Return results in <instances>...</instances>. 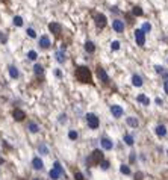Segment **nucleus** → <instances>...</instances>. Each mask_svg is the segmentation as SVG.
Listing matches in <instances>:
<instances>
[{
	"label": "nucleus",
	"instance_id": "obj_22",
	"mask_svg": "<svg viewBox=\"0 0 168 180\" xmlns=\"http://www.w3.org/2000/svg\"><path fill=\"white\" fill-rule=\"evenodd\" d=\"M33 73L37 74V76H42V73H44V68H42V65H40V64H35V65H33Z\"/></svg>",
	"mask_w": 168,
	"mask_h": 180
},
{
	"label": "nucleus",
	"instance_id": "obj_38",
	"mask_svg": "<svg viewBox=\"0 0 168 180\" xmlns=\"http://www.w3.org/2000/svg\"><path fill=\"white\" fill-rule=\"evenodd\" d=\"M155 70L157 71V73H162V71H164V67H161V65H156V67H155Z\"/></svg>",
	"mask_w": 168,
	"mask_h": 180
},
{
	"label": "nucleus",
	"instance_id": "obj_27",
	"mask_svg": "<svg viewBox=\"0 0 168 180\" xmlns=\"http://www.w3.org/2000/svg\"><path fill=\"white\" fill-rule=\"evenodd\" d=\"M77 136H79V135H77V132H76V130H70V132H68V138L71 139V141H76V139H77Z\"/></svg>",
	"mask_w": 168,
	"mask_h": 180
},
{
	"label": "nucleus",
	"instance_id": "obj_20",
	"mask_svg": "<svg viewBox=\"0 0 168 180\" xmlns=\"http://www.w3.org/2000/svg\"><path fill=\"white\" fill-rule=\"evenodd\" d=\"M156 135H157V136H165V135H167V129H165V126H157V127H156Z\"/></svg>",
	"mask_w": 168,
	"mask_h": 180
},
{
	"label": "nucleus",
	"instance_id": "obj_14",
	"mask_svg": "<svg viewBox=\"0 0 168 180\" xmlns=\"http://www.w3.org/2000/svg\"><path fill=\"white\" fill-rule=\"evenodd\" d=\"M132 83H133V86H143V77L138 76V74H133L132 76Z\"/></svg>",
	"mask_w": 168,
	"mask_h": 180
},
{
	"label": "nucleus",
	"instance_id": "obj_33",
	"mask_svg": "<svg viewBox=\"0 0 168 180\" xmlns=\"http://www.w3.org/2000/svg\"><path fill=\"white\" fill-rule=\"evenodd\" d=\"M99 165L102 167V169H108V168H109V162H108V160H104V159H103V160L100 162V164H99Z\"/></svg>",
	"mask_w": 168,
	"mask_h": 180
},
{
	"label": "nucleus",
	"instance_id": "obj_12",
	"mask_svg": "<svg viewBox=\"0 0 168 180\" xmlns=\"http://www.w3.org/2000/svg\"><path fill=\"white\" fill-rule=\"evenodd\" d=\"M100 142H102V147L104 150H112V147H114V142L111 139H108V138H103Z\"/></svg>",
	"mask_w": 168,
	"mask_h": 180
},
{
	"label": "nucleus",
	"instance_id": "obj_34",
	"mask_svg": "<svg viewBox=\"0 0 168 180\" xmlns=\"http://www.w3.org/2000/svg\"><path fill=\"white\" fill-rule=\"evenodd\" d=\"M26 32H28V35H29L30 38H35V37H37V32H35V30H33L32 28H29V29L26 30Z\"/></svg>",
	"mask_w": 168,
	"mask_h": 180
},
{
	"label": "nucleus",
	"instance_id": "obj_21",
	"mask_svg": "<svg viewBox=\"0 0 168 180\" xmlns=\"http://www.w3.org/2000/svg\"><path fill=\"white\" fill-rule=\"evenodd\" d=\"M136 100H138L139 103H144L145 106H148V104H150V98H147L144 94H139V95L136 97Z\"/></svg>",
	"mask_w": 168,
	"mask_h": 180
},
{
	"label": "nucleus",
	"instance_id": "obj_28",
	"mask_svg": "<svg viewBox=\"0 0 168 180\" xmlns=\"http://www.w3.org/2000/svg\"><path fill=\"white\" fill-rule=\"evenodd\" d=\"M14 24L18 26V28H20V26H23V18H21V17H18V15L14 17Z\"/></svg>",
	"mask_w": 168,
	"mask_h": 180
},
{
	"label": "nucleus",
	"instance_id": "obj_18",
	"mask_svg": "<svg viewBox=\"0 0 168 180\" xmlns=\"http://www.w3.org/2000/svg\"><path fill=\"white\" fill-rule=\"evenodd\" d=\"M85 50H86L88 53H94V52H95V46H94V42L86 41V42H85Z\"/></svg>",
	"mask_w": 168,
	"mask_h": 180
},
{
	"label": "nucleus",
	"instance_id": "obj_30",
	"mask_svg": "<svg viewBox=\"0 0 168 180\" xmlns=\"http://www.w3.org/2000/svg\"><path fill=\"white\" fill-rule=\"evenodd\" d=\"M132 14H133V15H143V9H141L139 6H133V9H132Z\"/></svg>",
	"mask_w": 168,
	"mask_h": 180
},
{
	"label": "nucleus",
	"instance_id": "obj_29",
	"mask_svg": "<svg viewBox=\"0 0 168 180\" xmlns=\"http://www.w3.org/2000/svg\"><path fill=\"white\" fill-rule=\"evenodd\" d=\"M120 171H121L123 174H127V176L130 174V168H129L127 165H121V167H120Z\"/></svg>",
	"mask_w": 168,
	"mask_h": 180
},
{
	"label": "nucleus",
	"instance_id": "obj_16",
	"mask_svg": "<svg viewBox=\"0 0 168 180\" xmlns=\"http://www.w3.org/2000/svg\"><path fill=\"white\" fill-rule=\"evenodd\" d=\"M28 129H29V132H32V133H37V132L40 130V126H38L37 123L30 121V123L28 124Z\"/></svg>",
	"mask_w": 168,
	"mask_h": 180
},
{
	"label": "nucleus",
	"instance_id": "obj_43",
	"mask_svg": "<svg viewBox=\"0 0 168 180\" xmlns=\"http://www.w3.org/2000/svg\"><path fill=\"white\" fill-rule=\"evenodd\" d=\"M33 180H40V179H33Z\"/></svg>",
	"mask_w": 168,
	"mask_h": 180
},
{
	"label": "nucleus",
	"instance_id": "obj_3",
	"mask_svg": "<svg viewBox=\"0 0 168 180\" xmlns=\"http://www.w3.org/2000/svg\"><path fill=\"white\" fill-rule=\"evenodd\" d=\"M86 123H88V126H90V129H92V130H95L97 127H99V124H100L99 116H97L95 114H86Z\"/></svg>",
	"mask_w": 168,
	"mask_h": 180
},
{
	"label": "nucleus",
	"instance_id": "obj_35",
	"mask_svg": "<svg viewBox=\"0 0 168 180\" xmlns=\"http://www.w3.org/2000/svg\"><path fill=\"white\" fill-rule=\"evenodd\" d=\"M111 49H112V50H118V49H120V42H118V41H112Z\"/></svg>",
	"mask_w": 168,
	"mask_h": 180
},
{
	"label": "nucleus",
	"instance_id": "obj_4",
	"mask_svg": "<svg viewBox=\"0 0 168 180\" xmlns=\"http://www.w3.org/2000/svg\"><path fill=\"white\" fill-rule=\"evenodd\" d=\"M94 21H95V26L99 29H103V28H106V15L104 14H95L94 15Z\"/></svg>",
	"mask_w": 168,
	"mask_h": 180
},
{
	"label": "nucleus",
	"instance_id": "obj_10",
	"mask_svg": "<svg viewBox=\"0 0 168 180\" xmlns=\"http://www.w3.org/2000/svg\"><path fill=\"white\" fill-rule=\"evenodd\" d=\"M32 167H33V169L40 171V169L44 168V164H42V160H41L40 157H33V159H32Z\"/></svg>",
	"mask_w": 168,
	"mask_h": 180
},
{
	"label": "nucleus",
	"instance_id": "obj_31",
	"mask_svg": "<svg viewBox=\"0 0 168 180\" xmlns=\"http://www.w3.org/2000/svg\"><path fill=\"white\" fill-rule=\"evenodd\" d=\"M141 30H143L144 33L150 32V30H152V24H150V23H144V24H143V29H141Z\"/></svg>",
	"mask_w": 168,
	"mask_h": 180
},
{
	"label": "nucleus",
	"instance_id": "obj_7",
	"mask_svg": "<svg viewBox=\"0 0 168 180\" xmlns=\"http://www.w3.org/2000/svg\"><path fill=\"white\" fill-rule=\"evenodd\" d=\"M111 112H112V116H115V118H121L124 111H123V107L118 106V104H112L111 106Z\"/></svg>",
	"mask_w": 168,
	"mask_h": 180
},
{
	"label": "nucleus",
	"instance_id": "obj_25",
	"mask_svg": "<svg viewBox=\"0 0 168 180\" xmlns=\"http://www.w3.org/2000/svg\"><path fill=\"white\" fill-rule=\"evenodd\" d=\"M38 151L41 153V155H49V148H47V145H46V144H40Z\"/></svg>",
	"mask_w": 168,
	"mask_h": 180
},
{
	"label": "nucleus",
	"instance_id": "obj_39",
	"mask_svg": "<svg viewBox=\"0 0 168 180\" xmlns=\"http://www.w3.org/2000/svg\"><path fill=\"white\" fill-rule=\"evenodd\" d=\"M164 91L165 94H168V80H165V83H164Z\"/></svg>",
	"mask_w": 168,
	"mask_h": 180
},
{
	"label": "nucleus",
	"instance_id": "obj_17",
	"mask_svg": "<svg viewBox=\"0 0 168 180\" xmlns=\"http://www.w3.org/2000/svg\"><path fill=\"white\" fill-rule=\"evenodd\" d=\"M53 169H56V171H58V173H59L61 176H65V171H64V168H62V165H61V164H59V162H58V160L55 162V164H53Z\"/></svg>",
	"mask_w": 168,
	"mask_h": 180
},
{
	"label": "nucleus",
	"instance_id": "obj_5",
	"mask_svg": "<svg viewBox=\"0 0 168 180\" xmlns=\"http://www.w3.org/2000/svg\"><path fill=\"white\" fill-rule=\"evenodd\" d=\"M135 41H136L138 46H141V47L145 44V33L141 30V29H136L135 30Z\"/></svg>",
	"mask_w": 168,
	"mask_h": 180
},
{
	"label": "nucleus",
	"instance_id": "obj_11",
	"mask_svg": "<svg viewBox=\"0 0 168 180\" xmlns=\"http://www.w3.org/2000/svg\"><path fill=\"white\" fill-rule=\"evenodd\" d=\"M40 47H41V49H49V47H50V40H49V37H46V35H44V37L40 38Z\"/></svg>",
	"mask_w": 168,
	"mask_h": 180
},
{
	"label": "nucleus",
	"instance_id": "obj_24",
	"mask_svg": "<svg viewBox=\"0 0 168 180\" xmlns=\"http://www.w3.org/2000/svg\"><path fill=\"white\" fill-rule=\"evenodd\" d=\"M8 70H9V76H11L12 79H18V70H17L14 65H11Z\"/></svg>",
	"mask_w": 168,
	"mask_h": 180
},
{
	"label": "nucleus",
	"instance_id": "obj_42",
	"mask_svg": "<svg viewBox=\"0 0 168 180\" xmlns=\"http://www.w3.org/2000/svg\"><path fill=\"white\" fill-rule=\"evenodd\" d=\"M156 103H157V104H159V106H161V104H162V103H164V102H162V100H161V98H156Z\"/></svg>",
	"mask_w": 168,
	"mask_h": 180
},
{
	"label": "nucleus",
	"instance_id": "obj_26",
	"mask_svg": "<svg viewBox=\"0 0 168 180\" xmlns=\"http://www.w3.org/2000/svg\"><path fill=\"white\" fill-rule=\"evenodd\" d=\"M124 142L127 144V145H133V136H132V135H126V136H124Z\"/></svg>",
	"mask_w": 168,
	"mask_h": 180
},
{
	"label": "nucleus",
	"instance_id": "obj_13",
	"mask_svg": "<svg viewBox=\"0 0 168 180\" xmlns=\"http://www.w3.org/2000/svg\"><path fill=\"white\" fill-rule=\"evenodd\" d=\"M49 29H50L52 33L59 35V33H61V24H58V23H50V24H49Z\"/></svg>",
	"mask_w": 168,
	"mask_h": 180
},
{
	"label": "nucleus",
	"instance_id": "obj_15",
	"mask_svg": "<svg viewBox=\"0 0 168 180\" xmlns=\"http://www.w3.org/2000/svg\"><path fill=\"white\" fill-rule=\"evenodd\" d=\"M126 121H127V124L130 126V127H135V129H136L138 126H139V121H138L136 118H133V116H127Z\"/></svg>",
	"mask_w": 168,
	"mask_h": 180
},
{
	"label": "nucleus",
	"instance_id": "obj_19",
	"mask_svg": "<svg viewBox=\"0 0 168 180\" xmlns=\"http://www.w3.org/2000/svg\"><path fill=\"white\" fill-rule=\"evenodd\" d=\"M55 56H56V61L59 62V64H64V62H65V59H67V58H65V53H64V52H56V55H55Z\"/></svg>",
	"mask_w": 168,
	"mask_h": 180
},
{
	"label": "nucleus",
	"instance_id": "obj_9",
	"mask_svg": "<svg viewBox=\"0 0 168 180\" xmlns=\"http://www.w3.org/2000/svg\"><path fill=\"white\" fill-rule=\"evenodd\" d=\"M12 116H14L15 121H23V120L26 118V114H24L21 109H14V111H12Z\"/></svg>",
	"mask_w": 168,
	"mask_h": 180
},
{
	"label": "nucleus",
	"instance_id": "obj_2",
	"mask_svg": "<svg viewBox=\"0 0 168 180\" xmlns=\"http://www.w3.org/2000/svg\"><path fill=\"white\" fill-rule=\"evenodd\" d=\"M102 160H103V153H102L100 150H94V151L91 153V156L86 159V162H88V165H90V167L99 165Z\"/></svg>",
	"mask_w": 168,
	"mask_h": 180
},
{
	"label": "nucleus",
	"instance_id": "obj_36",
	"mask_svg": "<svg viewBox=\"0 0 168 180\" xmlns=\"http://www.w3.org/2000/svg\"><path fill=\"white\" fill-rule=\"evenodd\" d=\"M67 121V115L65 114H61L59 115V123H65Z\"/></svg>",
	"mask_w": 168,
	"mask_h": 180
},
{
	"label": "nucleus",
	"instance_id": "obj_41",
	"mask_svg": "<svg viewBox=\"0 0 168 180\" xmlns=\"http://www.w3.org/2000/svg\"><path fill=\"white\" fill-rule=\"evenodd\" d=\"M55 74H56L58 77H61V76H62V73H61V71H59V70H56V71H55Z\"/></svg>",
	"mask_w": 168,
	"mask_h": 180
},
{
	"label": "nucleus",
	"instance_id": "obj_32",
	"mask_svg": "<svg viewBox=\"0 0 168 180\" xmlns=\"http://www.w3.org/2000/svg\"><path fill=\"white\" fill-rule=\"evenodd\" d=\"M28 58H29L30 61H35V59H37V58H38V55H37V52H35V50H30V52L28 53Z\"/></svg>",
	"mask_w": 168,
	"mask_h": 180
},
{
	"label": "nucleus",
	"instance_id": "obj_37",
	"mask_svg": "<svg viewBox=\"0 0 168 180\" xmlns=\"http://www.w3.org/2000/svg\"><path fill=\"white\" fill-rule=\"evenodd\" d=\"M74 179H76V180H83V174H82V173H76V174H74Z\"/></svg>",
	"mask_w": 168,
	"mask_h": 180
},
{
	"label": "nucleus",
	"instance_id": "obj_8",
	"mask_svg": "<svg viewBox=\"0 0 168 180\" xmlns=\"http://www.w3.org/2000/svg\"><path fill=\"white\" fill-rule=\"evenodd\" d=\"M112 28H114V30H115V32L121 33V32H124V23H123L121 20H114Z\"/></svg>",
	"mask_w": 168,
	"mask_h": 180
},
{
	"label": "nucleus",
	"instance_id": "obj_6",
	"mask_svg": "<svg viewBox=\"0 0 168 180\" xmlns=\"http://www.w3.org/2000/svg\"><path fill=\"white\" fill-rule=\"evenodd\" d=\"M97 76H99V79L102 80L103 83H108V82H109V76H108V73H106L104 68H102L100 65L97 67Z\"/></svg>",
	"mask_w": 168,
	"mask_h": 180
},
{
	"label": "nucleus",
	"instance_id": "obj_23",
	"mask_svg": "<svg viewBox=\"0 0 168 180\" xmlns=\"http://www.w3.org/2000/svg\"><path fill=\"white\" fill-rule=\"evenodd\" d=\"M49 177H50L52 180H58V179H61L62 176H61L56 169H50V171H49Z\"/></svg>",
	"mask_w": 168,
	"mask_h": 180
},
{
	"label": "nucleus",
	"instance_id": "obj_40",
	"mask_svg": "<svg viewBox=\"0 0 168 180\" xmlns=\"http://www.w3.org/2000/svg\"><path fill=\"white\" fill-rule=\"evenodd\" d=\"M0 41H2L3 44L6 42V37H5V35H2V33H0Z\"/></svg>",
	"mask_w": 168,
	"mask_h": 180
},
{
	"label": "nucleus",
	"instance_id": "obj_1",
	"mask_svg": "<svg viewBox=\"0 0 168 180\" xmlns=\"http://www.w3.org/2000/svg\"><path fill=\"white\" fill-rule=\"evenodd\" d=\"M76 79L79 80V82H83V83H92V74H91V71L88 67H77L76 68Z\"/></svg>",
	"mask_w": 168,
	"mask_h": 180
}]
</instances>
